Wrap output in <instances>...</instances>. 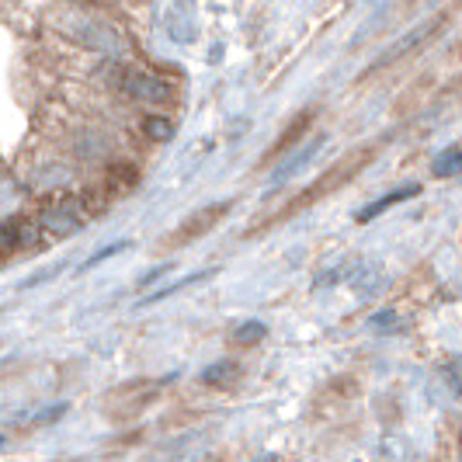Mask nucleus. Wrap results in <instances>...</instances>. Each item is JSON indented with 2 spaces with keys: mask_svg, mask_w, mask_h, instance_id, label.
Listing matches in <instances>:
<instances>
[{
  "mask_svg": "<svg viewBox=\"0 0 462 462\" xmlns=\"http://www.w3.org/2000/svg\"><path fill=\"white\" fill-rule=\"evenodd\" d=\"M375 153H379V143H365V146H358V150H351V153H345L341 161L334 163L330 171H324L317 181L310 188H302L300 195L292 199V202H285L282 206V212H278L272 223H282V219H292L296 212H302V208L317 206L324 195H330V191H337V188H345L351 178H358L365 167H369L372 161H375Z\"/></svg>",
  "mask_w": 462,
  "mask_h": 462,
  "instance_id": "1",
  "label": "nucleus"
},
{
  "mask_svg": "<svg viewBox=\"0 0 462 462\" xmlns=\"http://www.w3.org/2000/svg\"><path fill=\"white\" fill-rule=\"evenodd\" d=\"M171 386V375L167 379H133V383H122L112 393H105V417L125 424L139 417L143 411H150L157 400L163 396V390Z\"/></svg>",
  "mask_w": 462,
  "mask_h": 462,
  "instance_id": "2",
  "label": "nucleus"
},
{
  "mask_svg": "<svg viewBox=\"0 0 462 462\" xmlns=\"http://www.w3.org/2000/svg\"><path fill=\"white\" fill-rule=\"evenodd\" d=\"M233 208V199H223V202H212V206L199 208V212H191L188 219H181L174 230L167 233V240H163V247H171V251H178V247H185V244H195V240H202L206 233H212L226 216H230Z\"/></svg>",
  "mask_w": 462,
  "mask_h": 462,
  "instance_id": "3",
  "label": "nucleus"
},
{
  "mask_svg": "<svg viewBox=\"0 0 462 462\" xmlns=\"http://www.w3.org/2000/svg\"><path fill=\"white\" fill-rule=\"evenodd\" d=\"M358 393H362V386L351 379V375H337V379H330L324 390L317 393V400H313V414L317 417H341L358 400Z\"/></svg>",
  "mask_w": 462,
  "mask_h": 462,
  "instance_id": "4",
  "label": "nucleus"
},
{
  "mask_svg": "<svg viewBox=\"0 0 462 462\" xmlns=\"http://www.w3.org/2000/svg\"><path fill=\"white\" fill-rule=\"evenodd\" d=\"M118 84H122V91L129 94V97L146 101V105H171L174 101V88L163 84L161 77L146 73V69H125Z\"/></svg>",
  "mask_w": 462,
  "mask_h": 462,
  "instance_id": "5",
  "label": "nucleus"
},
{
  "mask_svg": "<svg viewBox=\"0 0 462 462\" xmlns=\"http://www.w3.org/2000/svg\"><path fill=\"white\" fill-rule=\"evenodd\" d=\"M441 28H445V14H439V18H431V22H424V24H417L414 32H407V35H403L390 52H383V56L372 63L369 73H375V69H383V67H393V63H400L403 56H411V52H417L420 46H428Z\"/></svg>",
  "mask_w": 462,
  "mask_h": 462,
  "instance_id": "6",
  "label": "nucleus"
},
{
  "mask_svg": "<svg viewBox=\"0 0 462 462\" xmlns=\"http://www.w3.org/2000/svg\"><path fill=\"white\" fill-rule=\"evenodd\" d=\"M84 206L80 202H60V206H49L42 216H39V230L52 236V240H67L73 233H80L84 226Z\"/></svg>",
  "mask_w": 462,
  "mask_h": 462,
  "instance_id": "7",
  "label": "nucleus"
},
{
  "mask_svg": "<svg viewBox=\"0 0 462 462\" xmlns=\"http://www.w3.org/2000/svg\"><path fill=\"white\" fill-rule=\"evenodd\" d=\"M313 118H317V112L310 108V112H302V116H296L285 129H282V136L264 150V161H261V167H272V163H278L282 157H289L292 150H296V143L300 139H306V133H310V125H313Z\"/></svg>",
  "mask_w": 462,
  "mask_h": 462,
  "instance_id": "8",
  "label": "nucleus"
},
{
  "mask_svg": "<svg viewBox=\"0 0 462 462\" xmlns=\"http://www.w3.org/2000/svg\"><path fill=\"white\" fill-rule=\"evenodd\" d=\"M324 143H327V136H313L306 146H296L289 157H282V161L275 163V171H272V181H268V185L282 188L285 181H292L302 167H306V163H310L317 153H320V150H324Z\"/></svg>",
  "mask_w": 462,
  "mask_h": 462,
  "instance_id": "9",
  "label": "nucleus"
},
{
  "mask_svg": "<svg viewBox=\"0 0 462 462\" xmlns=\"http://www.w3.org/2000/svg\"><path fill=\"white\" fill-rule=\"evenodd\" d=\"M420 195V185H400V188H393L390 195H383V199H375V202H369V206L362 208V212H355V223H372L375 216H383L386 208H393V206H400V202H407V199H417Z\"/></svg>",
  "mask_w": 462,
  "mask_h": 462,
  "instance_id": "10",
  "label": "nucleus"
},
{
  "mask_svg": "<svg viewBox=\"0 0 462 462\" xmlns=\"http://www.w3.org/2000/svg\"><path fill=\"white\" fill-rule=\"evenodd\" d=\"M244 375V369H240V362H233V358H223V362H212V365H206L202 369V386H212V390H230L233 383Z\"/></svg>",
  "mask_w": 462,
  "mask_h": 462,
  "instance_id": "11",
  "label": "nucleus"
},
{
  "mask_svg": "<svg viewBox=\"0 0 462 462\" xmlns=\"http://www.w3.org/2000/svg\"><path fill=\"white\" fill-rule=\"evenodd\" d=\"M80 39H84V46L101 49V52H118V46H122V39H118L108 24H101V22L88 24V28L80 32Z\"/></svg>",
  "mask_w": 462,
  "mask_h": 462,
  "instance_id": "12",
  "label": "nucleus"
},
{
  "mask_svg": "<svg viewBox=\"0 0 462 462\" xmlns=\"http://www.w3.org/2000/svg\"><path fill=\"white\" fill-rule=\"evenodd\" d=\"M216 275V268H202V272H195V275H185V278H178L174 285H163V289H157L153 296H146V300L139 302V306H150V302H161V300H171V296H178L181 289H195V285H202L206 278Z\"/></svg>",
  "mask_w": 462,
  "mask_h": 462,
  "instance_id": "13",
  "label": "nucleus"
},
{
  "mask_svg": "<svg viewBox=\"0 0 462 462\" xmlns=\"http://www.w3.org/2000/svg\"><path fill=\"white\" fill-rule=\"evenodd\" d=\"M264 337H268V327L261 324V320H244V324H236L230 330L233 347H254V345H261Z\"/></svg>",
  "mask_w": 462,
  "mask_h": 462,
  "instance_id": "14",
  "label": "nucleus"
},
{
  "mask_svg": "<svg viewBox=\"0 0 462 462\" xmlns=\"http://www.w3.org/2000/svg\"><path fill=\"white\" fill-rule=\"evenodd\" d=\"M369 330H372V334H386V337H390V334H403V330H407V320H403V313H400V310H393V306H390V310L372 313Z\"/></svg>",
  "mask_w": 462,
  "mask_h": 462,
  "instance_id": "15",
  "label": "nucleus"
},
{
  "mask_svg": "<svg viewBox=\"0 0 462 462\" xmlns=\"http://www.w3.org/2000/svg\"><path fill=\"white\" fill-rule=\"evenodd\" d=\"M431 171H435V178H462V150H441L435 163H431Z\"/></svg>",
  "mask_w": 462,
  "mask_h": 462,
  "instance_id": "16",
  "label": "nucleus"
},
{
  "mask_svg": "<svg viewBox=\"0 0 462 462\" xmlns=\"http://www.w3.org/2000/svg\"><path fill=\"white\" fill-rule=\"evenodd\" d=\"M24 236H28V226H22V223H4L0 226V254L7 257L11 251H18L24 244Z\"/></svg>",
  "mask_w": 462,
  "mask_h": 462,
  "instance_id": "17",
  "label": "nucleus"
},
{
  "mask_svg": "<svg viewBox=\"0 0 462 462\" xmlns=\"http://www.w3.org/2000/svg\"><path fill=\"white\" fill-rule=\"evenodd\" d=\"M351 285H355V292H358V296H372V292L383 285V278H379L375 268L365 264V268H355V272H351Z\"/></svg>",
  "mask_w": 462,
  "mask_h": 462,
  "instance_id": "18",
  "label": "nucleus"
},
{
  "mask_svg": "<svg viewBox=\"0 0 462 462\" xmlns=\"http://www.w3.org/2000/svg\"><path fill=\"white\" fill-rule=\"evenodd\" d=\"M143 133L153 139V143H171V139H174V122L161 116H150L143 122Z\"/></svg>",
  "mask_w": 462,
  "mask_h": 462,
  "instance_id": "19",
  "label": "nucleus"
},
{
  "mask_svg": "<svg viewBox=\"0 0 462 462\" xmlns=\"http://www.w3.org/2000/svg\"><path fill=\"white\" fill-rule=\"evenodd\" d=\"M122 251H129V240H116V244H108V247H101V251H94L84 264H80V272H91V268H97L101 261H112L116 254H122Z\"/></svg>",
  "mask_w": 462,
  "mask_h": 462,
  "instance_id": "20",
  "label": "nucleus"
},
{
  "mask_svg": "<svg viewBox=\"0 0 462 462\" xmlns=\"http://www.w3.org/2000/svg\"><path fill=\"white\" fill-rule=\"evenodd\" d=\"M167 28H171V35L178 39V42H191L195 39V24H191V18H185V14H171V22H167Z\"/></svg>",
  "mask_w": 462,
  "mask_h": 462,
  "instance_id": "21",
  "label": "nucleus"
},
{
  "mask_svg": "<svg viewBox=\"0 0 462 462\" xmlns=\"http://www.w3.org/2000/svg\"><path fill=\"white\" fill-rule=\"evenodd\" d=\"M445 375H448L452 393H462V355H459V358H452V365L445 369Z\"/></svg>",
  "mask_w": 462,
  "mask_h": 462,
  "instance_id": "22",
  "label": "nucleus"
},
{
  "mask_svg": "<svg viewBox=\"0 0 462 462\" xmlns=\"http://www.w3.org/2000/svg\"><path fill=\"white\" fill-rule=\"evenodd\" d=\"M63 414H67V407H63V403H56L52 411H42V414L35 417V424H49V420H56V417H63Z\"/></svg>",
  "mask_w": 462,
  "mask_h": 462,
  "instance_id": "23",
  "label": "nucleus"
},
{
  "mask_svg": "<svg viewBox=\"0 0 462 462\" xmlns=\"http://www.w3.org/2000/svg\"><path fill=\"white\" fill-rule=\"evenodd\" d=\"M0 445H4V439H0Z\"/></svg>",
  "mask_w": 462,
  "mask_h": 462,
  "instance_id": "24",
  "label": "nucleus"
},
{
  "mask_svg": "<svg viewBox=\"0 0 462 462\" xmlns=\"http://www.w3.org/2000/svg\"><path fill=\"white\" fill-rule=\"evenodd\" d=\"M0 261H4V254H0Z\"/></svg>",
  "mask_w": 462,
  "mask_h": 462,
  "instance_id": "25",
  "label": "nucleus"
}]
</instances>
